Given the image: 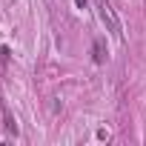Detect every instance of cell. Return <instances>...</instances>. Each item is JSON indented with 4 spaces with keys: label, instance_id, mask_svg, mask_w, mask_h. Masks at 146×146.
Here are the masks:
<instances>
[{
    "label": "cell",
    "instance_id": "obj_1",
    "mask_svg": "<svg viewBox=\"0 0 146 146\" xmlns=\"http://www.w3.org/2000/svg\"><path fill=\"white\" fill-rule=\"evenodd\" d=\"M98 9H100V20L106 23V29L112 32V37L123 40V26H120V17L115 15L112 3H109V0H98Z\"/></svg>",
    "mask_w": 146,
    "mask_h": 146
},
{
    "label": "cell",
    "instance_id": "obj_2",
    "mask_svg": "<svg viewBox=\"0 0 146 146\" xmlns=\"http://www.w3.org/2000/svg\"><path fill=\"white\" fill-rule=\"evenodd\" d=\"M0 112H3V123H6V132L17 135V123H15V117H12V112L6 109V103H3V100H0Z\"/></svg>",
    "mask_w": 146,
    "mask_h": 146
},
{
    "label": "cell",
    "instance_id": "obj_3",
    "mask_svg": "<svg viewBox=\"0 0 146 146\" xmlns=\"http://www.w3.org/2000/svg\"><path fill=\"white\" fill-rule=\"evenodd\" d=\"M92 54H95V63H106V49H103V40H95Z\"/></svg>",
    "mask_w": 146,
    "mask_h": 146
},
{
    "label": "cell",
    "instance_id": "obj_4",
    "mask_svg": "<svg viewBox=\"0 0 146 146\" xmlns=\"http://www.w3.org/2000/svg\"><path fill=\"white\" fill-rule=\"evenodd\" d=\"M75 6H78V9H83V6H86V0H75Z\"/></svg>",
    "mask_w": 146,
    "mask_h": 146
}]
</instances>
